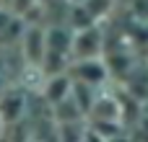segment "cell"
<instances>
[{"label": "cell", "mask_w": 148, "mask_h": 142, "mask_svg": "<svg viewBox=\"0 0 148 142\" xmlns=\"http://www.w3.org/2000/svg\"><path fill=\"white\" fill-rule=\"evenodd\" d=\"M81 78H83V80H88V83H99V80L104 78V67H101V65L88 62V65H83V67H81Z\"/></svg>", "instance_id": "cell-1"}]
</instances>
